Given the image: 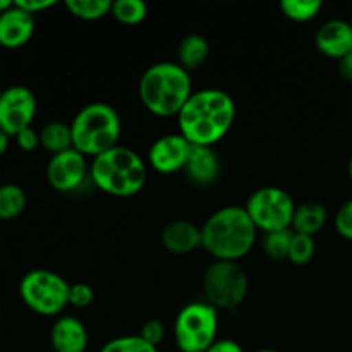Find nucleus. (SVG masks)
Returning a JSON list of instances; mask_svg holds the SVG:
<instances>
[{
	"mask_svg": "<svg viewBox=\"0 0 352 352\" xmlns=\"http://www.w3.org/2000/svg\"><path fill=\"white\" fill-rule=\"evenodd\" d=\"M88 330L81 320L74 316H60L50 330V344L55 352H86Z\"/></svg>",
	"mask_w": 352,
	"mask_h": 352,
	"instance_id": "16",
	"label": "nucleus"
},
{
	"mask_svg": "<svg viewBox=\"0 0 352 352\" xmlns=\"http://www.w3.org/2000/svg\"><path fill=\"white\" fill-rule=\"evenodd\" d=\"M323 3L320 0H282L280 10L287 19L294 23H309L322 10Z\"/></svg>",
	"mask_w": 352,
	"mask_h": 352,
	"instance_id": "24",
	"label": "nucleus"
},
{
	"mask_svg": "<svg viewBox=\"0 0 352 352\" xmlns=\"http://www.w3.org/2000/svg\"><path fill=\"white\" fill-rule=\"evenodd\" d=\"M140 98L144 109L157 117H177L192 95L191 72L177 62L150 65L140 79Z\"/></svg>",
	"mask_w": 352,
	"mask_h": 352,
	"instance_id": "3",
	"label": "nucleus"
},
{
	"mask_svg": "<svg viewBox=\"0 0 352 352\" xmlns=\"http://www.w3.org/2000/svg\"><path fill=\"white\" fill-rule=\"evenodd\" d=\"M327 220H329V212L322 203L306 201L302 205H296L291 229L296 234L315 237L325 227Z\"/></svg>",
	"mask_w": 352,
	"mask_h": 352,
	"instance_id": "18",
	"label": "nucleus"
},
{
	"mask_svg": "<svg viewBox=\"0 0 352 352\" xmlns=\"http://www.w3.org/2000/svg\"><path fill=\"white\" fill-rule=\"evenodd\" d=\"M14 140H16L17 146L23 151H26V153H33V151H36L40 148V133L34 131L33 127H28V129L21 131Z\"/></svg>",
	"mask_w": 352,
	"mask_h": 352,
	"instance_id": "31",
	"label": "nucleus"
},
{
	"mask_svg": "<svg viewBox=\"0 0 352 352\" xmlns=\"http://www.w3.org/2000/svg\"><path fill=\"white\" fill-rule=\"evenodd\" d=\"M55 0H17L16 6L21 7L23 10H26L31 16H36V14L48 10L50 7L55 6Z\"/></svg>",
	"mask_w": 352,
	"mask_h": 352,
	"instance_id": "32",
	"label": "nucleus"
},
{
	"mask_svg": "<svg viewBox=\"0 0 352 352\" xmlns=\"http://www.w3.org/2000/svg\"><path fill=\"white\" fill-rule=\"evenodd\" d=\"M294 232V230H292ZM316 253L315 237L305 236V234H296L292 236L291 248H289L287 260L296 267H305L313 260Z\"/></svg>",
	"mask_w": 352,
	"mask_h": 352,
	"instance_id": "26",
	"label": "nucleus"
},
{
	"mask_svg": "<svg viewBox=\"0 0 352 352\" xmlns=\"http://www.w3.org/2000/svg\"><path fill=\"white\" fill-rule=\"evenodd\" d=\"M219 311L208 302H189L174 323L175 346L181 352H206L217 342Z\"/></svg>",
	"mask_w": 352,
	"mask_h": 352,
	"instance_id": "8",
	"label": "nucleus"
},
{
	"mask_svg": "<svg viewBox=\"0 0 352 352\" xmlns=\"http://www.w3.org/2000/svg\"><path fill=\"white\" fill-rule=\"evenodd\" d=\"M337 65H339L340 78L346 82H349V85H352V50L347 55H344V57L337 62Z\"/></svg>",
	"mask_w": 352,
	"mask_h": 352,
	"instance_id": "34",
	"label": "nucleus"
},
{
	"mask_svg": "<svg viewBox=\"0 0 352 352\" xmlns=\"http://www.w3.org/2000/svg\"><path fill=\"white\" fill-rule=\"evenodd\" d=\"M28 206V196L21 186H0V222H9L23 215Z\"/></svg>",
	"mask_w": 352,
	"mask_h": 352,
	"instance_id": "21",
	"label": "nucleus"
},
{
	"mask_svg": "<svg viewBox=\"0 0 352 352\" xmlns=\"http://www.w3.org/2000/svg\"><path fill=\"white\" fill-rule=\"evenodd\" d=\"M256 352H278V351H274V349H260V351H256Z\"/></svg>",
	"mask_w": 352,
	"mask_h": 352,
	"instance_id": "38",
	"label": "nucleus"
},
{
	"mask_svg": "<svg viewBox=\"0 0 352 352\" xmlns=\"http://www.w3.org/2000/svg\"><path fill=\"white\" fill-rule=\"evenodd\" d=\"M148 14V6L143 0H116L112 2L110 16L120 24L126 26H136L143 23Z\"/></svg>",
	"mask_w": 352,
	"mask_h": 352,
	"instance_id": "23",
	"label": "nucleus"
},
{
	"mask_svg": "<svg viewBox=\"0 0 352 352\" xmlns=\"http://www.w3.org/2000/svg\"><path fill=\"white\" fill-rule=\"evenodd\" d=\"M89 177L102 192L116 198H133L146 184L148 170L143 158L127 146H116L93 158Z\"/></svg>",
	"mask_w": 352,
	"mask_h": 352,
	"instance_id": "4",
	"label": "nucleus"
},
{
	"mask_svg": "<svg viewBox=\"0 0 352 352\" xmlns=\"http://www.w3.org/2000/svg\"><path fill=\"white\" fill-rule=\"evenodd\" d=\"M36 96L26 86H10L0 93V129L10 138L28 129L36 117Z\"/></svg>",
	"mask_w": 352,
	"mask_h": 352,
	"instance_id": "10",
	"label": "nucleus"
},
{
	"mask_svg": "<svg viewBox=\"0 0 352 352\" xmlns=\"http://www.w3.org/2000/svg\"><path fill=\"white\" fill-rule=\"evenodd\" d=\"M12 6H14V2H10V0H0V14L6 12V10L10 9Z\"/></svg>",
	"mask_w": 352,
	"mask_h": 352,
	"instance_id": "36",
	"label": "nucleus"
},
{
	"mask_svg": "<svg viewBox=\"0 0 352 352\" xmlns=\"http://www.w3.org/2000/svg\"><path fill=\"white\" fill-rule=\"evenodd\" d=\"M347 174H349V179H351V182H352V155H351V158H349V164H347Z\"/></svg>",
	"mask_w": 352,
	"mask_h": 352,
	"instance_id": "37",
	"label": "nucleus"
},
{
	"mask_svg": "<svg viewBox=\"0 0 352 352\" xmlns=\"http://www.w3.org/2000/svg\"><path fill=\"white\" fill-rule=\"evenodd\" d=\"M210 57V43L198 33L188 34L177 47V64L188 72L203 67Z\"/></svg>",
	"mask_w": 352,
	"mask_h": 352,
	"instance_id": "19",
	"label": "nucleus"
},
{
	"mask_svg": "<svg viewBox=\"0 0 352 352\" xmlns=\"http://www.w3.org/2000/svg\"><path fill=\"white\" fill-rule=\"evenodd\" d=\"M40 146L54 157L72 148L71 124L52 120L40 129Z\"/></svg>",
	"mask_w": 352,
	"mask_h": 352,
	"instance_id": "20",
	"label": "nucleus"
},
{
	"mask_svg": "<svg viewBox=\"0 0 352 352\" xmlns=\"http://www.w3.org/2000/svg\"><path fill=\"white\" fill-rule=\"evenodd\" d=\"M71 284L62 275L36 268L19 282V296L26 308L40 316H57L69 306Z\"/></svg>",
	"mask_w": 352,
	"mask_h": 352,
	"instance_id": "7",
	"label": "nucleus"
},
{
	"mask_svg": "<svg viewBox=\"0 0 352 352\" xmlns=\"http://www.w3.org/2000/svg\"><path fill=\"white\" fill-rule=\"evenodd\" d=\"M244 210L250 215L260 232L268 234L275 230L291 229L296 203L285 189L265 186L251 192Z\"/></svg>",
	"mask_w": 352,
	"mask_h": 352,
	"instance_id": "9",
	"label": "nucleus"
},
{
	"mask_svg": "<svg viewBox=\"0 0 352 352\" xmlns=\"http://www.w3.org/2000/svg\"><path fill=\"white\" fill-rule=\"evenodd\" d=\"M236 102L227 91L206 88L195 91L177 119L179 134L191 146H210L223 140L236 120Z\"/></svg>",
	"mask_w": 352,
	"mask_h": 352,
	"instance_id": "1",
	"label": "nucleus"
},
{
	"mask_svg": "<svg viewBox=\"0 0 352 352\" xmlns=\"http://www.w3.org/2000/svg\"><path fill=\"white\" fill-rule=\"evenodd\" d=\"M0 93H2V89H0Z\"/></svg>",
	"mask_w": 352,
	"mask_h": 352,
	"instance_id": "40",
	"label": "nucleus"
},
{
	"mask_svg": "<svg viewBox=\"0 0 352 352\" xmlns=\"http://www.w3.org/2000/svg\"><path fill=\"white\" fill-rule=\"evenodd\" d=\"M95 301V291L89 284L85 282H78V284H71L69 289V306L78 309H85L93 305Z\"/></svg>",
	"mask_w": 352,
	"mask_h": 352,
	"instance_id": "28",
	"label": "nucleus"
},
{
	"mask_svg": "<svg viewBox=\"0 0 352 352\" xmlns=\"http://www.w3.org/2000/svg\"><path fill=\"white\" fill-rule=\"evenodd\" d=\"M89 175L86 157L74 148L50 157L47 165V181L55 191L72 192L85 184Z\"/></svg>",
	"mask_w": 352,
	"mask_h": 352,
	"instance_id": "11",
	"label": "nucleus"
},
{
	"mask_svg": "<svg viewBox=\"0 0 352 352\" xmlns=\"http://www.w3.org/2000/svg\"><path fill=\"white\" fill-rule=\"evenodd\" d=\"M72 148L85 157L96 158L119 146L122 120L112 105L103 102L82 107L71 122Z\"/></svg>",
	"mask_w": 352,
	"mask_h": 352,
	"instance_id": "5",
	"label": "nucleus"
},
{
	"mask_svg": "<svg viewBox=\"0 0 352 352\" xmlns=\"http://www.w3.org/2000/svg\"><path fill=\"white\" fill-rule=\"evenodd\" d=\"M71 16L81 21H98L112 10L110 0H67L64 3Z\"/></svg>",
	"mask_w": 352,
	"mask_h": 352,
	"instance_id": "22",
	"label": "nucleus"
},
{
	"mask_svg": "<svg viewBox=\"0 0 352 352\" xmlns=\"http://www.w3.org/2000/svg\"><path fill=\"white\" fill-rule=\"evenodd\" d=\"M333 226H336L337 234L342 239L352 241V199H347L336 213L333 219Z\"/></svg>",
	"mask_w": 352,
	"mask_h": 352,
	"instance_id": "29",
	"label": "nucleus"
},
{
	"mask_svg": "<svg viewBox=\"0 0 352 352\" xmlns=\"http://www.w3.org/2000/svg\"><path fill=\"white\" fill-rule=\"evenodd\" d=\"M34 34V16L14 6L0 14V47L16 50L24 47Z\"/></svg>",
	"mask_w": 352,
	"mask_h": 352,
	"instance_id": "14",
	"label": "nucleus"
},
{
	"mask_svg": "<svg viewBox=\"0 0 352 352\" xmlns=\"http://www.w3.org/2000/svg\"><path fill=\"white\" fill-rule=\"evenodd\" d=\"M351 24H352V16H351Z\"/></svg>",
	"mask_w": 352,
	"mask_h": 352,
	"instance_id": "39",
	"label": "nucleus"
},
{
	"mask_svg": "<svg viewBox=\"0 0 352 352\" xmlns=\"http://www.w3.org/2000/svg\"><path fill=\"white\" fill-rule=\"evenodd\" d=\"M315 45L320 54L339 62L352 50L351 21L330 19L323 23L315 34Z\"/></svg>",
	"mask_w": 352,
	"mask_h": 352,
	"instance_id": "13",
	"label": "nucleus"
},
{
	"mask_svg": "<svg viewBox=\"0 0 352 352\" xmlns=\"http://www.w3.org/2000/svg\"><path fill=\"white\" fill-rule=\"evenodd\" d=\"M140 337L146 340L148 344H151V346L158 347L165 339V325L160 320H148L141 327Z\"/></svg>",
	"mask_w": 352,
	"mask_h": 352,
	"instance_id": "30",
	"label": "nucleus"
},
{
	"mask_svg": "<svg viewBox=\"0 0 352 352\" xmlns=\"http://www.w3.org/2000/svg\"><path fill=\"white\" fill-rule=\"evenodd\" d=\"M191 148V144L179 133L164 134L158 140H155L148 150L150 167L157 170L158 174L165 175L182 172L188 164Z\"/></svg>",
	"mask_w": 352,
	"mask_h": 352,
	"instance_id": "12",
	"label": "nucleus"
},
{
	"mask_svg": "<svg viewBox=\"0 0 352 352\" xmlns=\"http://www.w3.org/2000/svg\"><path fill=\"white\" fill-rule=\"evenodd\" d=\"M206 352H244L239 342L232 339H219Z\"/></svg>",
	"mask_w": 352,
	"mask_h": 352,
	"instance_id": "33",
	"label": "nucleus"
},
{
	"mask_svg": "<svg viewBox=\"0 0 352 352\" xmlns=\"http://www.w3.org/2000/svg\"><path fill=\"white\" fill-rule=\"evenodd\" d=\"M258 229L244 206L229 205L217 210L201 227V248L215 260L239 261L256 244Z\"/></svg>",
	"mask_w": 352,
	"mask_h": 352,
	"instance_id": "2",
	"label": "nucleus"
},
{
	"mask_svg": "<svg viewBox=\"0 0 352 352\" xmlns=\"http://www.w3.org/2000/svg\"><path fill=\"white\" fill-rule=\"evenodd\" d=\"M100 352H158V347L148 344L140 336H122L109 340Z\"/></svg>",
	"mask_w": 352,
	"mask_h": 352,
	"instance_id": "27",
	"label": "nucleus"
},
{
	"mask_svg": "<svg viewBox=\"0 0 352 352\" xmlns=\"http://www.w3.org/2000/svg\"><path fill=\"white\" fill-rule=\"evenodd\" d=\"M160 241L165 251L177 256L195 253L201 248V227L189 220H172L162 230Z\"/></svg>",
	"mask_w": 352,
	"mask_h": 352,
	"instance_id": "15",
	"label": "nucleus"
},
{
	"mask_svg": "<svg viewBox=\"0 0 352 352\" xmlns=\"http://www.w3.org/2000/svg\"><path fill=\"white\" fill-rule=\"evenodd\" d=\"M222 164L217 151L210 146H192L189 153L184 174L192 184L212 186L220 177Z\"/></svg>",
	"mask_w": 352,
	"mask_h": 352,
	"instance_id": "17",
	"label": "nucleus"
},
{
	"mask_svg": "<svg viewBox=\"0 0 352 352\" xmlns=\"http://www.w3.org/2000/svg\"><path fill=\"white\" fill-rule=\"evenodd\" d=\"M9 143H10V136H7V134L0 129V157L6 155V151L9 150Z\"/></svg>",
	"mask_w": 352,
	"mask_h": 352,
	"instance_id": "35",
	"label": "nucleus"
},
{
	"mask_svg": "<svg viewBox=\"0 0 352 352\" xmlns=\"http://www.w3.org/2000/svg\"><path fill=\"white\" fill-rule=\"evenodd\" d=\"M250 278L239 261L215 260L203 274V294L206 302L220 311L236 309L246 301Z\"/></svg>",
	"mask_w": 352,
	"mask_h": 352,
	"instance_id": "6",
	"label": "nucleus"
},
{
	"mask_svg": "<svg viewBox=\"0 0 352 352\" xmlns=\"http://www.w3.org/2000/svg\"><path fill=\"white\" fill-rule=\"evenodd\" d=\"M292 236H294L292 229L275 230V232L263 234L261 246H263L265 254H267L270 260H275V261L287 260Z\"/></svg>",
	"mask_w": 352,
	"mask_h": 352,
	"instance_id": "25",
	"label": "nucleus"
}]
</instances>
